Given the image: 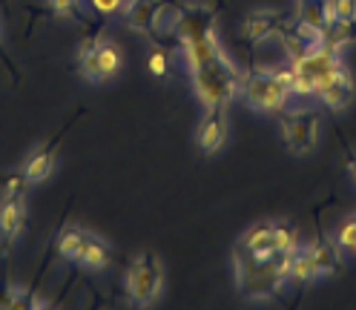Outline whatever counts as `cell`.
I'll list each match as a JSON object with an SVG mask.
<instances>
[{
  "label": "cell",
  "instance_id": "cb8c5ba5",
  "mask_svg": "<svg viewBox=\"0 0 356 310\" xmlns=\"http://www.w3.org/2000/svg\"><path fill=\"white\" fill-rule=\"evenodd\" d=\"M273 247H276V253H287V256H291L299 247L296 227L287 225V221H273Z\"/></svg>",
  "mask_w": 356,
  "mask_h": 310
},
{
  "label": "cell",
  "instance_id": "7a4b0ae2",
  "mask_svg": "<svg viewBox=\"0 0 356 310\" xmlns=\"http://www.w3.org/2000/svg\"><path fill=\"white\" fill-rule=\"evenodd\" d=\"M193 75V92L195 98L202 101V106L216 109V106H225L244 92V75L230 63V58H218L207 66H198V70L190 72Z\"/></svg>",
  "mask_w": 356,
  "mask_h": 310
},
{
  "label": "cell",
  "instance_id": "4316f807",
  "mask_svg": "<svg viewBox=\"0 0 356 310\" xmlns=\"http://www.w3.org/2000/svg\"><path fill=\"white\" fill-rule=\"evenodd\" d=\"M327 3H330V17L339 20L356 17V0H327Z\"/></svg>",
  "mask_w": 356,
  "mask_h": 310
},
{
  "label": "cell",
  "instance_id": "f1b7e54d",
  "mask_svg": "<svg viewBox=\"0 0 356 310\" xmlns=\"http://www.w3.org/2000/svg\"><path fill=\"white\" fill-rule=\"evenodd\" d=\"M149 72H152L155 78L167 75V55H164V52H152V55H149Z\"/></svg>",
  "mask_w": 356,
  "mask_h": 310
},
{
  "label": "cell",
  "instance_id": "6da1fadb",
  "mask_svg": "<svg viewBox=\"0 0 356 310\" xmlns=\"http://www.w3.org/2000/svg\"><path fill=\"white\" fill-rule=\"evenodd\" d=\"M233 273H236L238 291L248 299H270L282 291V284L291 279V256L287 253L253 256L248 250L236 247Z\"/></svg>",
  "mask_w": 356,
  "mask_h": 310
},
{
  "label": "cell",
  "instance_id": "83f0119b",
  "mask_svg": "<svg viewBox=\"0 0 356 310\" xmlns=\"http://www.w3.org/2000/svg\"><path fill=\"white\" fill-rule=\"evenodd\" d=\"M92 6L101 15H115V12H121L127 6V0H92Z\"/></svg>",
  "mask_w": 356,
  "mask_h": 310
},
{
  "label": "cell",
  "instance_id": "603a6c76",
  "mask_svg": "<svg viewBox=\"0 0 356 310\" xmlns=\"http://www.w3.org/2000/svg\"><path fill=\"white\" fill-rule=\"evenodd\" d=\"M291 279L293 282H314V279H319L314 259H310L307 247H302V245L291 253Z\"/></svg>",
  "mask_w": 356,
  "mask_h": 310
},
{
  "label": "cell",
  "instance_id": "d4e9b609",
  "mask_svg": "<svg viewBox=\"0 0 356 310\" xmlns=\"http://www.w3.org/2000/svg\"><path fill=\"white\" fill-rule=\"evenodd\" d=\"M49 9L60 20H81V0H49Z\"/></svg>",
  "mask_w": 356,
  "mask_h": 310
},
{
  "label": "cell",
  "instance_id": "52a82bcc",
  "mask_svg": "<svg viewBox=\"0 0 356 310\" xmlns=\"http://www.w3.org/2000/svg\"><path fill=\"white\" fill-rule=\"evenodd\" d=\"M279 132H282L284 147L291 152L296 155L314 152L319 141V113L316 109H291V113H282Z\"/></svg>",
  "mask_w": 356,
  "mask_h": 310
},
{
  "label": "cell",
  "instance_id": "3957f363",
  "mask_svg": "<svg viewBox=\"0 0 356 310\" xmlns=\"http://www.w3.org/2000/svg\"><path fill=\"white\" fill-rule=\"evenodd\" d=\"M291 92H293V66L259 70L250 78H244V95L259 113H282Z\"/></svg>",
  "mask_w": 356,
  "mask_h": 310
},
{
  "label": "cell",
  "instance_id": "44dd1931",
  "mask_svg": "<svg viewBox=\"0 0 356 310\" xmlns=\"http://www.w3.org/2000/svg\"><path fill=\"white\" fill-rule=\"evenodd\" d=\"M109 259H113L109 247L104 245L101 238L89 236V238H86V245H83V250H81L78 264H81V268H86V270H104L106 264H109Z\"/></svg>",
  "mask_w": 356,
  "mask_h": 310
},
{
  "label": "cell",
  "instance_id": "5bb4252c",
  "mask_svg": "<svg viewBox=\"0 0 356 310\" xmlns=\"http://www.w3.org/2000/svg\"><path fill=\"white\" fill-rule=\"evenodd\" d=\"M279 38H282V47H284V52H287V58H291V60H296V58H302L310 49L319 47V35L316 32L305 29L302 24H287V20H284Z\"/></svg>",
  "mask_w": 356,
  "mask_h": 310
},
{
  "label": "cell",
  "instance_id": "f546056e",
  "mask_svg": "<svg viewBox=\"0 0 356 310\" xmlns=\"http://www.w3.org/2000/svg\"><path fill=\"white\" fill-rule=\"evenodd\" d=\"M350 175L356 179V158H350Z\"/></svg>",
  "mask_w": 356,
  "mask_h": 310
},
{
  "label": "cell",
  "instance_id": "d6986e66",
  "mask_svg": "<svg viewBox=\"0 0 356 310\" xmlns=\"http://www.w3.org/2000/svg\"><path fill=\"white\" fill-rule=\"evenodd\" d=\"M238 247L253 253V256L276 253V247H273V221H259V225H253L248 233L241 236V245Z\"/></svg>",
  "mask_w": 356,
  "mask_h": 310
},
{
  "label": "cell",
  "instance_id": "ac0fdd59",
  "mask_svg": "<svg viewBox=\"0 0 356 310\" xmlns=\"http://www.w3.org/2000/svg\"><path fill=\"white\" fill-rule=\"evenodd\" d=\"M330 20V3L327 0H299L296 9V24H302L310 32H322Z\"/></svg>",
  "mask_w": 356,
  "mask_h": 310
},
{
  "label": "cell",
  "instance_id": "e0dca14e",
  "mask_svg": "<svg viewBox=\"0 0 356 310\" xmlns=\"http://www.w3.org/2000/svg\"><path fill=\"white\" fill-rule=\"evenodd\" d=\"M305 247H307L310 259H314V264H316L319 279H322V276H330V273H337V270L342 268L339 245H333V241H327V238H316L314 245H305Z\"/></svg>",
  "mask_w": 356,
  "mask_h": 310
},
{
  "label": "cell",
  "instance_id": "7c38bea8",
  "mask_svg": "<svg viewBox=\"0 0 356 310\" xmlns=\"http://www.w3.org/2000/svg\"><path fill=\"white\" fill-rule=\"evenodd\" d=\"M227 138V115H225V106H216V109H207V115L198 127V147L204 152H216Z\"/></svg>",
  "mask_w": 356,
  "mask_h": 310
},
{
  "label": "cell",
  "instance_id": "2e32d148",
  "mask_svg": "<svg viewBox=\"0 0 356 310\" xmlns=\"http://www.w3.org/2000/svg\"><path fill=\"white\" fill-rule=\"evenodd\" d=\"M181 55H184V63H187V70H198V66H207L218 58H225V49L218 47V40L216 35L213 38H202V40H193V43H184L181 47Z\"/></svg>",
  "mask_w": 356,
  "mask_h": 310
},
{
  "label": "cell",
  "instance_id": "484cf974",
  "mask_svg": "<svg viewBox=\"0 0 356 310\" xmlns=\"http://www.w3.org/2000/svg\"><path fill=\"white\" fill-rule=\"evenodd\" d=\"M337 245L348 253H356V218H348L337 233Z\"/></svg>",
  "mask_w": 356,
  "mask_h": 310
},
{
  "label": "cell",
  "instance_id": "277c9868",
  "mask_svg": "<svg viewBox=\"0 0 356 310\" xmlns=\"http://www.w3.org/2000/svg\"><path fill=\"white\" fill-rule=\"evenodd\" d=\"M291 66H293V92L296 95H319L325 81L337 70H342V60H339V52L316 47L307 55L291 60Z\"/></svg>",
  "mask_w": 356,
  "mask_h": 310
},
{
  "label": "cell",
  "instance_id": "8fae6325",
  "mask_svg": "<svg viewBox=\"0 0 356 310\" xmlns=\"http://www.w3.org/2000/svg\"><path fill=\"white\" fill-rule=\"evenodd\" d=\"M353 95H356V86H353V78H350V72L345 70H337L327 81H325V86L319 90V98L325 101V106H330V109H345L350 101H353Z\"/></svg>",
  "mask_w": 356,
  "mask_h": 310
},
{
  "label": "cell",
  "instance_id": "ba28073f",
  "mask_svg": "<svg viewBox=\"0 0 356 310\" xmlns=\"http://www.w3.org/2000/svg\"><path fill=\"white\" fill-rule=\"evenodd\" d=\"M172 32L178 38V43H193L202 38H213L216 35V12L198 3H187L178 9L175 20H172Z\"/></svg>",
  "mask_w": 356,
  "mask_h": 310
},
{
  "label": "cell",
  "instance_id": "5b68a950",
  "mask_svg": "<svg viewBox=\"0 0 356 310\" xmlns=\"http://www.w3.org/2000/svg\"><path fill=\"white\" fill-rule=\"evenodd\" d=\"M121 49L109 38H86L78 49V70L86 81H109L121 70Z\"/></svg>",
  "mask_w": 356,
  "mask_h": 310
},
{
  "label": "cell",
  "instance_id": "4fadbf2b",
  "mask_svg": "<svg viewBox=\"0 0 356 310\" xmlns=\"http://www.w3.org/2000/svg\"><path fill=\"white\" fill-rule=\"evenodd\" d=\"M124 15H127V24L136 32L152 35L161 20V3L159 0H129L124 6Z\"/></svg>",
  "mask_w": 356,
  "mask_h": 310
},
{
  "label": "cell",
  "instance_id": "7402d4cb",
  "mask_svg": "<svg viewBox=\"0 0 356 310\" xmlns=\"http://www.w3.org/2000/svg\"><path fill=\"white\" fill-rule=\"evenodd\" d=\"M86 238H89V233H86L83 227H66V230L58 236V253H60L63 259L78 261V259H81V250H83V245H86Z\"/></svg>",
  "mask_w": 356,
  "mask_h": 310
},
{
  "label": "cell",
  "instance_id": "9a60e30c",
  "mask_svg": "<svg viewBox=\"0 0 356 310\" xmlns=\"http://www.w3.org/2000/svg\"><path fill=\"white\" fill-rule=\"evenodd\" d=\"M353 40H356V17H350V20L330 17L327 26L319 32V47H325L330 52L345 49L348 43H353Z\"/></svg>",
  "mask_w": 356,
  "mask_h": 310
},
{
  "label": "cell",
  "instance_id": "9c48e42d",
  "mask_svg": "<svg viewBox=\"0 0 356 310\" xmlns=\"http://www.w3.org/2000/svg\"><path fill=\"white\" fill-rule=\"evenodd\" d=\"M284 26V15L273 12V9H256L248 17L241 20V35L248 38L250 43H264L270 40L273 35H279Z\"/></svg>",
  "mask_w": 356,
  "mask_h": 310
},
{
  "label": "cell",
  "instance_id": "8992f818",
  "mask_svg": "<svg viewBox=\"0 0 356 310\" xmlns=\"http://www.w3.org/2000/svg\"><path fill=\"white\" fill-rule=\"evenodd\" d=\"M161 287H164V268L152 253H144V256H138L136 261L129 264V270H127V296L132 299V304H141V307L152 304L155 299H159Z\"/></svg>",
  "mask_w": 356,
  "mask_h": 310
},
{
  "label": "cell",
  "instance_id": "ffe728a7",
  "mask_svg": "<svg viewBox=\"0 0 356 310\" xmlns=\"http://www.w3.org/2000/svg\"><path fill=\"white\" fill-rule=\"evenodd\" d=\"M55 149H58V141H52L49 147H43V149H38L32 158L24 164V175H26L29 184L47 181L52 175V170H55Z\"/></svg>",
  "mask_w": 356,
  "mask_h": 310
},
{
  "label": "cell",
  "instance_id": "30bf717a",
  "mask_svg": "<svg viewBox=\"0 0 356 310\" xmlns=\"http://www.w3.org/2000/svg\"><path fill=\"white\" fill-rule=\"evenodd\" d=\"M26 227V202L24 195H3L0 202V238L15 241Z\"/></svg>",
  "mask_w": 356,
  "mask_h": 310
}]
</instances>
